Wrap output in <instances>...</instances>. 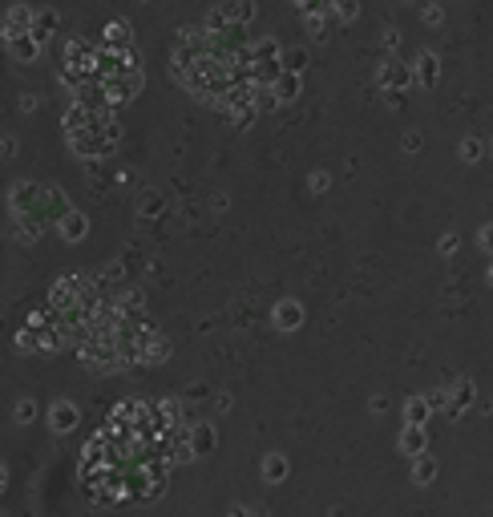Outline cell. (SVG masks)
<instances>
[{
  "mask_svg": "<svg viewBox=\"0 0 493 517\" xmlns=\"http://www.w3.org/2000/svg\"><path fill=\"white\" fill-rule=\"evenodd\" d=\"M186 457V428L162 404H121L81 457V485L98 505H138L162 493Z\"/></svg>",
  "mask_w": 493,
  "mask_h": 517,
  "instance_id": "cell-1",
  "label": "cell"
}]
</instances>
